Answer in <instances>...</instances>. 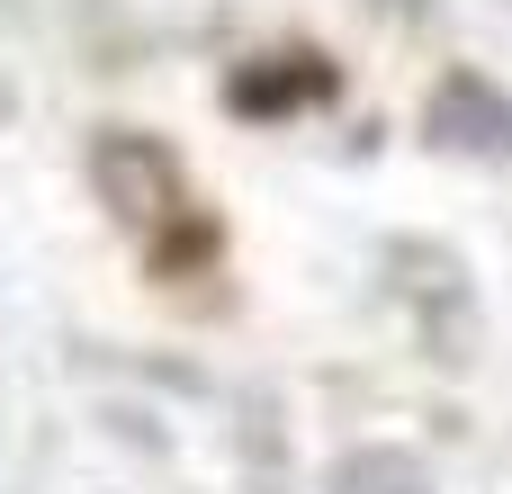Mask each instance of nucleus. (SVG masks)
Listing matches in <instances>:
<instances>
[{"label": "nucleus", "instance_id": "5", "mask_svg": "<svg viewBox=\"0 0 512 494\" xmlns=\"http://www.w3.org/2000/svg\"><path fill=\"white\" fill-rule=\"evenodd\" d=\"M324 494H432V468L396 441H369V450H342Z\"/></svg>", "mask_w": 512, "mask_h": 494}, {"label": "nucleus", "instance_id": "6", "mask_svg": "<svg viewBox=\"0 0 512 494\" xmlns=\"http://www.w3.org/2000/svg\"><path fill=\"white\" fill-rule=\"evenodd\" d=\"M207 252H216V225H207V216H180L171 234H153V279H180V270L207 261Z\"/></svg>", "mask_w": 512, "mask_h": 494}, {"label": "nucleus", "instance_id": "1", "mask_svg": "<svg viewBox=\"0 0 512 494\" xmlns=\"http://www.w3.org/2000/svg\"><path fill=\"white\" fill-rule=\"evenodd\" d=\"M378 270H387L396 306L414 315L423 351L441 369H468V351H477V279H468V261L450 243H432V234H396L378 252Z\"/></svg>", "mask_w": 512, "mask_h": 494}, {"label": "nucleus", "instance_id": "4", "mask_svg": "<svg viewBox=\"0 0 512 494\" xmlns=\"http://www.w3.org/2000/svg\"><path fill=\"white\" fill-rule=\"evenodd\" d=\"M333 90H342V72H333L324 54L288 45V54H252V63H234V81H225V108H234V117H288V108H306V99H333Z\"/></svg>", "mask_w": 512, "mask_h": 494}, {"label": "nucleus", "instance_id": "3", "mask_svg": "<svg viewBox=\"0 0 512 494\" xmlns=\"http://www.w3.org/2000/svg\"><path fill=\"white\" fill-rule=\"evenodd\" d=\"M423 144L450 162H512V90L486 72H441L423 99Z\"/></svg>", "mask_w": 512, "mask_h": 494}, {"label": "nucleus", "instance_id": "2", "mask_svg": "<svg viewBox=\"0 0 512 494\" xmlns=\"http://www.w3.org/2000/svg\"><path fill=\"white\" fill-rule=\"evenodd\" d=\"M90 189H99V207H108L117 225H135V234H171V225L189 216L180 153H171L162 135H144V126L90 135Z\"/></svg>", "mask_w": 512, "mask_h": 494}]
</instances>
